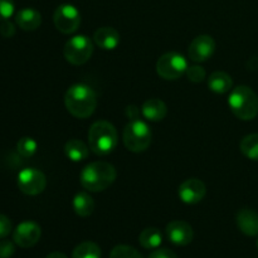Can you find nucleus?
<instances>
[{
  "label": "nucleus",
  "mask_w": 258,
  "mask_h": 258,
  "mask_svg": "<svg viewBox=\"0 0 258 258\" xmlns=\"http://www.w3.org/2000/svg\"><path fill=\"white\" fill-rule=\"evenodd\" d=\"M116 169L112 164L106 161H95L83 168L81 171V185L90 191H103L112 185L116 180Z\"/></svg>",
  "instance_id": "nucleus-2"
},
{
  "label": "nucleus",
  "mask_w": 258,
  "mask_h": 258,
  "mask_svg": "<svg viewBox=\"0 0 258 258\" xmlns=\"http://www.w3.org/2000/svg\"><path fill=\"white\" fill-rule=\"evenodd\" d=\"M216 50V42L211 35H198L194 38L188 49V55L193 62H206L213 55Z\"/></svg>",
  "instance_id": "nucleus-11"
},
{
  "label": "nucleus",
  "mask_w": 258,
  "mask_h": 258,
  "mask_svg": "<svg viewBox=\"0 0 258 258\" xmlns=\"http://www.w3.org/2000/svg\"><path fill=\"white\" fill-rule=\"evenodd\" d=\"M110 258H144L143 254L134 247L127 244H118L113 247L110 253Z\"/></svg>",
  "instance_id": "nucleus-25"
},
{
  "label": "nucleus",
  "mask_w": 258,
  "mask_h": 258,
  "mask_svg": "<svg viewBox=\"0 0 258 258\" xmlns=\"http://www.w3.org/2000/svg\"><path fill=\"white\" fill-rule=\"evenodd\" d=\"M72 258H101V248L95 242H82L73 249Z\"/></svg>",
  "instance_id": "nucleus-22"
},
{
  "label": "nucleus",
  "mask_w": 258,
  "mask_h": 258,
  "mask_svg": "<svg viewBox=\"0 0 258 258\" xmlns=\"http://www.w3.org/2000/svg\"><path fill=\"white\" fill-rule=\"evenodd\" d=\"M12 232V222L4 214H0V239L9 236Z\"/></svg>",
  "instance_id": "nucleus-29"
},
{
  "label": "nucleus",
  "mask_w": 258,
  "mask_h": 258,
  "mask_svg": "<svg viewBox=\"0 0 258 258\" xmlns=\"http://www.w3.org/2000/svg\"><path fill=\"white\" fill-rule=\"evenodd\" d=\"M237 227L248 237L258 236V213L251 208H242L237 213Z\"/></svg>",
  "instance_id": "nucleus-14"
},
{
  "label": "nucleus",
  "mask_w": 258,
  "mask_h": 258,
  "mask_svg": "<svg viewBox=\"0 0 258 258\" xmlns=\"http://www.w3.org/2000/svg\"><path fill=\"white\" fill-rule=\"evenodd\" d=\"M228 105L233 115L242 121H251L258 115V96L248 86L233 88Z\"/></svg>",
  "instance_id": "nucleus-4"
},
{
  "label": "nucleus",
  "mask_w": 258,
  "mask_h": 258,
  "mask_svg": "<svg viewBox=\"0 0 258 258\" xmlns=\"http://www.w3.org/2000/svg\"><path fill=\"white\" fill-rule=\"evenodd\" d=\"M53 23L57 30L63 34H72L81 24V14L75 5L62 4L53 14Z\"/></svg>",
  "instance_id": "nucleus-8"
},
{
  "label": "nucleus",
  "mask_w": 258,
  "mask_h": 258,
  "mask_svg": "<svg viewBox=\"0 0 258 258\" xmlns=\"http://www.w3.org/2000/svg\"><path fill=\"white\" fill-rule=\"evenodd\" d=\"M93 53V44L86 35H75L67 40L63 48L66 60L73 66L85 64Z\"/></svg>",
  "instance_id": "nucleus-7"
},
{
  "label": "nucleus",
  "mask_w": 258,
  "mask_h": 258,
  "mask_svg": "<svg viewBox=\"0 0 258 258\" xmlns=\"http://www.w3.org/2000/svg\"><path fill=\"white\" fill-rule=\"evenodd\" d=\"M168 239L175 246H188L193 241L194 232L189 223L184 221H173L166 226Z\"/></svg>",
  "instance_id": "nucleus-13"
},
{
  "label": "nucleus",
  "mask_w": 258,
  "mask_h": 258,
  "mask_svg": "<svg viewBox=\"0 0 258 258\" xmlns=\"http://www.w3.org/2000/svg\"><path fill=\"white\" fill-rule=\"evenodd\" d=\"M73 209L80 217H90L95 211V202L90 194L81 191L73 198Z\"/></svg>",
  "instance_id": "nucleus-20"
},
{
  "label": "nucleus",
  "mask_w": 258,
  "mask_h": 258,
  "mask_svg": "<svg viewBox=\"0 0 258 258\" xmlns=\"http://www.w3.org/2000/svg\"><path fill=\"white\" fill-rule=\"evenodd\" d=\"M38 148L37 141L33 138H29V136H25V138H22L17 144V150L23 158H30L35 154Z\"/></svg>",
  "instance_id": "nucleus-24"
},
{
  "label": "nucleus",
  "mask_w": 258,
  "mask_h": 258,
  "mask_svg": "<svg viewBox=\"0 0 258 258\" xmlns=\"http://www.w3.org/2000/svg\"><path fill=\"white\" fill-rule=\"evenodd\" d=\"M163 242V234L155 227L145 228L139 236V243L146 249H155Z\"/></svg>",
  "instance_id": "nucleus-21"
},
{
  "label": "nucleus",
  "mask_w": 258,
  "mask_h": 258,
  "mask_svg": "<svg viewBox=\"0 0 258 258\" xmlns=\"http://www.w3.org/2000/svg\"><path fill=\"white\" fill-rule=\"evenodd\" d=\"M45 258H68L66 256L64 253H62V252H52V253L48 254Z\"/></svg>",
  "instance_id": "nucleus-33"
},
{
  "label": "nucleus",
  "mask_w": 258,
  "mask_h": 258,
  "mask_svg": "<svg viewBox=\"0 0 258 258\" xmlns=\"http://www.w3.org/2000/svg\"><path fill=\"white\" fill-rule=\"evenodd\" d=\"M257 248H258V238H257Z\"/></svg>",
  "instance_id": "nucleus-34"
},
{
  "label": "nucleus",
  "mask_w": 258,
  "mask_h": 258,
  "mask_svg": "<svg viewBox=\"0 0 258 258\" xmlns=\"http://www.w3.org/2000/svg\"><path fill=\"white\" fill-rule=\"evenodd\" d=\"M40 236H42V229H40L39 224L32 221H27L22 222L15 228L13 238H14V243L19 247L29 248V247L35 246L38 243Z\"/></svg>",
  "instance_id": "nucleus-10"
},
{
  "label": "nucleus",
  "mask_w": 258,
  "mask_h": 258,
  "mask_svg": "<svg viewBox=\"0 0 258 258\" xmlns=\"http://www.w3.org/2000/svg\"><path fill=\"white\" fill-rule=\"evenodd\" d=\"M149 258H178V256L169 248H158L149 254Z\"/></svg>",
  "instance_id": "nucleus-31"
},
{
  "label": "nucleus",
  "mask_w": 258,
  "mask_h": 258,
  "mask_svg": "<svg viewBox=\"0 0 258 258\" xmlns=\"http://www.w3.org/2000/svg\"><path fill=\"white\" fill-rule=\"evenodd\" d=\"M14 0H0V22L8 20L14 14Z\"/></svg>",
  "instance_id": "nucleus-27"
},
{
  "label": "nucleus",
  "mask_w": 258,
  "mask_h": 258,
  "mask_svg": "<svg viewBox=\"0 0 258 258\" xmlns=\"http://www.w3.org/2000/svg\"><path fill=\"white\" fill-rule=\"evenodd\" d=\"M15 253V246L8 239L0 241V258H10Z\"/></svg>",
  "instance_id": "nucleus-28"
},
{
  "label": "nucleus",
  "mask_w": 258,
  "mask_h": 258,
  "mask_svg": "<svg viewBox=\"0 0 258 258\" xmlns=\"http://www.w3.org/2000/svg\"><path fill=\"white\" fill-rule=\"evenodd\" d=\"M208 87L213 92L223 95V93L229 92L232 90L233 81H232V77L228 73L217 71V72L212 73L211 77L208 78Z\"/></svg>",
  "instance_id": "nucleus-18"
},
{
  "label": "nucleus",
  "mask_w": 258,
  "mask_h": 258,
  "mask_svg": "<svg viewBox=\"0 0 258 258\" xmlns=\"http://www.w3.org/2000/svg\"><path fill=\"white\" fill-rule=\"evenodd\" d=\"M47 185L45 175L34 168H25L18 175V186L27 196H38L43 193Z\"/></svg>",
  "instance_id": "nucleus-9"
},
{
  "label": "nucleus",
  "mask_w": 258,
  "mask_h": 258,
  "mask_svg": "<svg viewBox=\"0 0 258 258\" xmlns=\"http://www.w3.org/2000/svg\"><path fill=\"white\" fill-rule=\"evenodd\" d=\"M141 113L146 120L151 121V122H159L165 118L166 113H168V107L164 101L159 100V98H150L144 102L143 107H141Z\"/></svg>",
  "instance_id": "nucleus-17"
},
{
  "label": "nucleus",
  "mask_w": 258,
  "mask_h": 258,
  "mask_svg": "<svg viewBox=\"0 0 258 258\" xmlns=\"http://www.w3.org/2000/svg\"><path fill=\"white\" fill-rule=\"evenodd\" d=\"M118 136L115 126L106 120L96 121L88 130V145L96 155H107L117 146Z\"/></svg>",
  "instance_id": "nucleus-3"
},
{
  "label": "nucleus",
  "mask_w": 258,
  "mask_h": 258,
  "mask_svg": "<svg viewBox=\"0 0 258 258\" xmlns=\"http://www.w3.org/2000/svg\"><path fill=\"white\" fill-rule=\"evenodd\" d=\"M0 34L4 38H12L15 34V25L9 20H4L0 25Z\"/></svg>",
  "instance_id": "nucleus-30"
},
{
  "label": "nucleus",
  "mask_w": 258,
  "mask_h": 258,
  "mask_svg": "<svg viewBox=\"0 0 258 258\" xmlns=\"http://www.w3.org/2000/svg\"><path fill=\"white\" fill-rule=\"evenodd\" d=\"M139 113H140V111H139V108L136 107V106H127L126 107V116H127L130 120H136V118H139Z\"/></svg>",
  "instance_id": "nucleus-32"
},
{
  "label": "nucleus",
  "mask_w": 258,
  "mask_h": 258,
  "mask_svg": "<svg viewBox=\"0 0 258 258\" xmlns=\"http://www.w3.org/2000/svg\"><path fill=\"white\" fill-rule=\"evenodd\" d=\"M93 40L96 45L105 50H112L117 48L120 44V33L112 27H102L98 28L93 34Z\"/></svg>",
  "instance_id": "nucleus-15"
},
{
  "label": "nucleus",
  "mask_w": 258,
  "mask_h": 258,
  "mask_svg": "<svg viewBox=\"0 0 258 258\" xmlns=\"http://www.w3.org/2000/svg\"><path fill=\"white\" fill-rule=\"evenodd\" d=\"M206 184L197 178L184 180L178 189V196L180 201L185 204H197L203 201L206 197Z\"/></svg>",
  "instance_id": "nucleus-12"
},
{
  "label": "nucleus",
  "mask_w": 258,
  "mask_h": 258,
  "mask_svg": "<svg viewBox=\"0 0 258 258\" xmlns=\"http://www.w3.org/2000/svg\"><path fill=\"white\" fill-rule=\"evenodd\" d=\"M185 75L190 82L201 83L206 80L207 73L206 70H204L203 67H201V66H190V67H188V70H186Z\"/></svg>",
  "instance_id": "nucleus-26"
},
{
  "label": "nucleus",
  "mask_w": 258,
  "mask_h": 258,
  "mask_svg": "<svg viewBox=\"0 0 258 258\" xmlns=\"http://www.w3.org/2000/svg\"><path fill=\"white\" fill-rule=\"evenodd\" d=\"M64 105L72 116L77 118H87L95 112L97 96L90 86L77 83L71 86L66 92Z\"/></svg>",
  "instance_id": "nucleus-1"
},
{
  "label": "nucleus",
  "mask_w": 258,
  "mask_h": 258,
  "mask_svg": "<svg viewBox=\"0 0 258 258\" xmlns=\"http://www.w3.org/2000/svg\"><path fill=\"white\" fill-rule=\"evenodd\" d=\"M88 146L83 141L77 140V139H71L64 145V154L70 160L75 163L85 160L88 156Z\"/></svg>",
  "instance_id": "nucleus-19"
},
{
  "label": "nucleus",
  "mask_w": 258,
  "mask_h": 258,
  "mask_svg": "<svg viewBox=\"0 0 258 258\" xmlns=\"http://www.w3.org/2000/svg\"><path fill=\"white\" fill-rule=\"evenodd\" d=\"M122 140L126 149L133 153H143L151 144V130L143 120H131L123 128Z\"/></svg>",
  "instance_id": "nucleus-5"
},
{
  "label": "nucleus",
  "mask_w": 258,
  "mask_h": 258,
  "mask_svg": "<svg viewBox=\"0 0 258 258\" xmlns=\"http://www.w3.org/2000/svg\"><path fill=\"white\" fill-rule=\"evenodd\" d=\"M242 154L249 160L258 161V134H249L239 144Z\"/></svg>",
  "instance_id": "nucleus-23"
},
{
  "label": "nucleus",
  "mask_w": 258,
  "mask_h": 258,
  "mask_svg": "<svg viewBox=\"0 0 258 258\" xmlns=\"http://www.w3.org/2000/svg\"><path fill=\"white\" fill-rule=\"evenodd\" d=\"M188 67L186 58L178 52L165 53L156 62V72L166 81L179 80L185 75Z\"/></svg>",
  "instance_id": "nucleus-6"
},
{
  "label": "nucleus",
  "mask_w": 258,
  "mask_h": 258,
  "mask_svg": "<svg viewBox=\"0 0 258 258\" xmlns=\"http://www.w3.org/2000/svg\"><path fill=\"white\" fill-rule=\"evenodd\" d=\"M15 23L20 29L25 32H33L37 30L42 24V15L38 10L32 9V8H25V9L19 10L15 15Z\"/></svg>",
  "instance_id": "nucleus-16"
}]
</instances>
